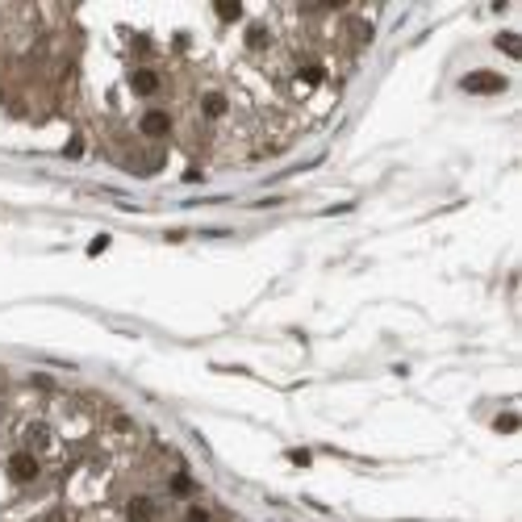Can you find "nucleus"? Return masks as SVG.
Wrapping results in <instances>:
<instances>
[{
  "instance_id": "9d476101",
  "label": "nucleus",
  "mask_w": 522,
  "mask_h": 522,
  "mask_svg": "<svg viewBox=\"0 0 522 522\" xmlns=\"http://www.w3.org/2000/svg\"><path fill=\"white\" fill-rule=\"evenodd\" d=\"M29 443H34V447H42V443H51V431H46L42 422H34V427H29Z\"/></svg>"
},
{
  "instance_id": "7ed1b4c3",
  "label": "nucleus",
  "mask_w": 522,
  "mask_h": 522,
  "mask_svg": "<svg viewBox=\"0 0 522 522\" xmlns=\"http://www.w3.org/2000/svg\"><path fill=\"white\" fill-rule=\"evenodd\" d=\"M138 130H142L147 138H168V134H172V113H163V109H147L142 121H138Z\"/></svg>"
},
{
  "instance_id": "4468645a",
  "label": "nucleus",
  "mask_w": 522,
  "mask_h": 522,
  "mask_svg": "<svg viewBox=\"0 0 522 522\" xmlns=\"http://www.w3.org/2000/svg\"><path fill=\"white\" fill-rule=\"evenodd\" d=\"M188 522H209V514L205 510H188Z\"/></svg>"
},
{
  "instance_id": "f8f14e48",
  "label": "nucleus",
  "mask_w": 522,
  "mask_h": 522,
  "mask_svg": "<svg viewBox=\"0 0 522 522\" xmlns=\"http://www.w3.org/2000/svg\"><path fill=\"white\" fill-rule=\"evenodd\" d=\"M218 17H222V21H239L243 8H239V4H218Z\"/></svg>"
},
{
  "instance_id": "20e7f679",
  "label": "nucleus",
  "mask_w": 522,
  "mask_h": 522,
  "mask_svg": "<svg viewBox=\"0 0 522 522\" xmlns=\"http://www.w3.org/2000/svg\"><path fill=\"white\" fill-rule=\"evenodd\" d=\"M130 88H134L138 96H155V92H159V72H155V67H134V72H130Z\"/></svg>"
},
{
  "instance_id": "f257e3e1",
  "label": "nucleus",
  "mask_w": 522,
  "mask_h": 522,
  "mask_svg": "<svg viewBox=\"0 0 522 522\" xmlns=\"http://www.w3.org/2000/svg\"><path fill=\"white\" fill-rule=\"evenodd\" d=\"M4 468H8V476H13L17 485H29V481H38V472H42V464H38V455H34L29 447H25V451H13Z\"/></svg>"
},
{
  "instance_id": "0eeeda50",
  "label": "nucleus",
  "mask_w": 522,
  "mask_h": 522,
  "mask_svg": "<svg viewBox=\"0 0 522 522\" xmlns=\"http://www.w3.org/2000/svg\"><path fill=\"white\" fill-rule=\"evenodd\" d=\"M497 51H506L510 59H518V55H522V46H518V38H514V34H497Z\"/></svg>"
},
{
  "instance_id": "1a4fd4ad",
  "label": "nucleus",
  "mask_w": 522,
  "mask_h": 522,
  "mask_svg": "<svg viewBox=\"0 0 522 522\" xmlns=\"http://www.w3.org/2000/svg\"><path fill=\"white\" fill-rule=\"evenodd\" d=\"M247 46H251V51H263V46H267V29H263V25H255V29L247 34Z\"/></svg>"
},
{
  "instance_id": "39448f33",
  "label": "nucleus",
  "mask_w": 522,
  "mask_h": 522,
  "mask_svg": "<svg viewBox=\"0 0 522 522\" xmlns=\"http://www.w3.org/2000/svg\"><path fill=\"white\" fill-rule=\"evenodd\" d=\"M155 502L151 497H130V506H126V518L130 522H155Z\"/></svg>"
},
{
  "instance_id": "ddd939ff",
  "label": "nucleus",
  "mask_w": 522,
  "mask_h": 522,
  "mask_svg": "<svg viewBox=\"0 0 522 522\" xmlns=\"http://www.w3.org/2000/svg\"><path fill=\"white\" fill-rule=\"evenodd\" d=\"M172 493H192V481H188L184 472H175V476H172Z\"/></svg>"
},
{
  "instance_id": "423d86ee",
  "label": "nucleus",
  "mask_w": 522,
  "mask_h": 522,
  "mask_svg": "<svg viewBox=\"0 0 522 522\" xmlns=\"http://www.w3.org/2000/svg\"><path fill=\"white\" fill-rule=\"evenodd\" d=\"M226 109H230V105H226L222 92H205V96H201V113H205V117L218 121V117H226Z\"/></svg>"
},
{
  "instance_id": "f03ea898",
  "label": "nucleus",
  "mask_w": 522,
  "mask_h": 522,
  "mask_svg": "<svg viewBox=\"0 0 522 522\" xmlns=\"http://www.w3.org/2000/svg\"><path fill=\"white\" fill-rule=\"evenodd\" d=\"M464 92H481V96H489V92H506V76H497V72H468L464 80H460Z\"/></svg>"
},
{
  "instance_id": "6e6552de",
  "label": "nucleus",
  "mask_w": 522,
  "mask_h": 522,
  "mask_svg": "<svg viewBox=\"0 0 522 522\" xmlns=\"http://www.w3.org/2000/svg\"><path fill=\"white\" fill-rule=\"evenodd\" d=\"M297 76H301L305 84H322V76H326V72H322L318 63H301V72H297Z\"/></svg>"
},
{
  "instance_id": "9b49d317",
  "label": "nucleus",
  "mask_w": 522,
  "mask_h": 522,
  "mask_svg": "<svg viewBox=\"0 0 522 522\" xmlns=\"http://www.w3.org/2000/svg\"><path fill=\"white\" fill-rule=\"evenodd\" d=\"M493 427H497L502 435H510V431H518V414H502V418H497Z\"/></svg>"
}]
</instances>
